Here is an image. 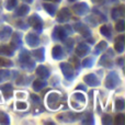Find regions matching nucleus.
Instances as JSON below:
<instances>
[{
	"label": "nucleus",
	"mask_w": 125,
	"mask_h": 125,
	"mask_svg": "<svg viewBox=\"0 0 125 125\" xmlns=\"http://www.w3.org/2000/svg\"><path fill=\"white\" fill-rule=\"evenodd\" d=\"M47 1H53V2H59L61 0H47Z\"/></svg>",
	"instance_id": "42"
},
{
	"label": "nucleus",
	"mask_w": 125,
	"mask_h": 125,
	"mask_svg": "<svg viewBox=\"0 0 125 125\" xmlns=\"http://www.w3.org/2000/svg\"><path fill=\"white\" fill-rule=\"evenodd\" d=\"M61 99L62 97L58 92H51L46 98V102H47V105L50 106V109L55 110L61 104Z\"/></svg>",
	"instance_id": "2"
},
{
	"label": "nucleus",
	"mask_w": 125,
	"mask_h": 125,
	"mask_svg": "<svg viewBox=\"0 0 125 125\" xmlns=\"http://www.w3.org/2000/svg\"><path fill=\"white\" fill-rule=\"evenodd\" d=\"M26 43H28V45L31 46V47H35V46L39 45L40 40L35 34L30 33V34L26 35Z\"/></svg>",
	"instance_id": "6"
},
{
	"label": "nucleus",
	"mask_w": 125,
	"mask_h": 125,
	"mask_svg": "<svg viewBox=\"0 0 125 125\" xmlns=\"http://www.w3.org/2000/svg\"><path fill=\"white\" fill-rule=\"evenodd\" d=\"M36 75L39 76L41 79H46L50 76V70L46 68L45 66H39L36 69Z\"/></svg>",
	"instance_id": "9"
},
{
	"label": "nucleus",
	"mask_w": 125,
	"mask_h": 125,
	"mask_svg": "<svg viewBox=\"0 0 125 125\" xmlns=\"http://www.w3.org/2000/svg\"><path fill=\"white\" fill-rule=\"evenodd\" d=\"M26 97V94H25V92H18L17 93V98H25Z\"/></svg>",
	"instance_id": "39"
},
{
	"label": "nucleus",
	"mask_w": 125,
	"mask_h": 125,
	"mask_svg": "<svg viewBox=\"0 0 125 125\" xmlns=\"http://www.w3.org/2000/svg\"><path fill=\"white\" fill-rule=\"evenodd\" d=\"M73 11L75 13H77L78 15H82L88 11V6L86 3H78L73 7Z\"/></svg>",
	"instance_id": "11"
},
{
	"label": "nucleus",
	"mask_w": 125,
	"mask_h": 125,
	"mask_svg": "<svg viewBox=\"0 0 125 125\" xmlns=\"http://www.w3.org/2000/svg\"><path fill=\"white\" fill-rule=\"evenodd\" d=\"M124 36L123 35H121V36H119L116 39V42H115V51H116L117 53H122L124 50Z\"/></svg>",
	"instance_id": "13"
},
{
	"label": "nucleus",
	"mask_w": 125,
	"mask_h": 125,
	"mask_svg": "<svg viewBox=\"0 0 125 125\" xmlns=\"http://www.w3.org/2000/svg\"><path fill=\"white\" fill-rule=\"evenodd\" d=\"M9 75H10V71L8 70H0V82L4 79H8Z\"/></svg>",
	"instance_id": "29"
},
{
	"label": "nucleus",
	"mask_w": 125,
	"mask_h": 125,
	"mask_svg": "<svg viewBox=\"0 0 125 125\" xmlns=\"http://www.w3.org/2000/svg\"><path fill=\"white\" fill-rule=\"evenodd\" d=\"M102 123L103 124H112V117L110 115L105 114L103 117H102Z\"/></svg>",
	"instance_id": "34"
},
{
	"label": "nucleus",
	"mask_w": 125,
	"mask_h": 125,
	"mask_svg": "<svg viewBox=\"0 0 125 125\" xmlns=\"http://www.w3.org/2000/svg\"><path fill=\"white\" fill-rule=\"evenodd\" d=\"M88 51H89V47L86 45V44H80V45L77 47V50H76V53H77L78 56L82 57L88 53Z\"/></svg>",
	"instance_id": "16"
},
{
	"label": "nucleus",
	"mask_w": 125,
	"mask_h": 125,
	"mask_svg": "<svg viewBox=\"0 0 125 125\" xmlns=\"http://www.w3.org/2000/svg\"><path fill=\"white\" fill-rule=\"evenodd\" d=\"M77 89H81V90H86V87H83V86H78L77 87Z\"/></svg>",
	"instance_id": "40"
},
{
	"label": "nucleus",
	"mask_w": 125,
	"mask_h": 125,
	"mask_svg": "<svg viewBox=\"0 0 125 125\" xmlns=\"http://www.w3.org/2000/svg\"><path fill=\"white\" fill-rule=\"evenodd\" d=\"M0 90L2 91V94L4 95V98L6 99H9V98L11 97V94H12V86H11L10 83H6L3 84V86L0 87Z\"/></svg>",
	"instance_id": "12"
},
{
	"label": "nucleus",
	"mask_w": 125,
	"mask_h": 125,
	"mask_svg": "<svg viewBox=\"0 0 125 125\" xmlns=\"http://www.w3.org/2000/svg\"><path fill=\"white\" fill-rule=\"evenodd\" d=\"M15 108H17L18 110H25V109L28 108V104H26L25 102H17V103H15Z\"/></svg>",
	"instance_id": "33"
},
{
	"label": "nucleus",
	"mask_w": 125,
	"mask_h": 125,
	"mask_svg": "<svg viewBox=\"0 0 125 125\" xmlns=\"http://www.w3.org/2000/svg\"><path fill=\"white\" fill-rule=\"evenodd\" d=\"M33 55L36 57L37 61L42 62L44 59V48H39V50H35L33 52Z\"/></svg>",
	"instance_id": "20"
},
{
	"label": "nucleus",
	"mask_w": 125,
	"mask_h": 125,
	"mask_svg": "<svg viewBox=\"0 0 125 125\" xmlns=\"http://www.w3.org/2000/svg\"><path fill=\"white\" fill-rule=\"evenodd\" d=\"M75 29L77 31H79L80 33H81L82 35H83L84 37H88L89 35H90V32H89V30H88V28L87 26H84L83 24H81V23H77L75 25Z\"/></svg>",
	"instance_id": "14"
},
{
	"label": "nucleus",
	"mask_w": 125,
	"mask_h": 125,
	"mask_svg": "<svg viewBox=\"0 0 125 125\" xmlns=\"http://www.w3.org/2000/svg\"><path fill=\"white\" fill-rule=\"evenodd\" d=\"M117 83H120V79H119V77H117V75L115 73H111L110 75L106 77V80H105L106 88L113 89L117 86Z\"/></svg>",
	"instance_id": "3"
},
{
	"label": "nucleus",
	"mask_w": 125,
	"mask_h": 125,
	"mask_svg": "<svg viewBox=\"0 0 125 125\" xmlns=\"http://www.w3.org/2000/svg\"><path fill=\"white\" fill-rule=\"evenodd\" d=\"M17 6V0H7V7L8 10H12L14 7Z\"/></svg>",
	"instance_id": "30"
},
{
	"label": "nucleus",
	"mask_w": 125,
	"mask_h": 125,
	"mask_svg": "<svg viewBox=\"0 0 125 125\" xmlns=\"http://www.w3.org/2000/svg\"><path fill=\"white\" fill-rule=\"evenodd\" d=\"M115 123L119 125H124L125 124V115L123 114H119L115 119Z\"/></svg>",
	"instance_id": "27"
},
{
	"label": "nucleus",
	"mask_w": 125,
	"mask_h": 125,
	"mask_svg": "<svg viewBox=\"0 0 125 125\" xmlns=\"http://www.w3.org/2000/svg\"><path fill=\"white\" fill-rule=\"evenodd\" d=\"M69 1H75V0H69Z\"/></svg>",
	"instance_id": "45"
},
{
	"label": "nucleus",
	"mask_w": 125,
	"mask_h": 125,
	"mask_svg": "<svg viewBox=\"0 0 125 125\" xmlns=\"http://www.w3.org/2000/svg\"><path fill=\"white\" fill-rule=\"evenodd\" d=\"M106 46H108V44H106V42L102 41L99 43V45H97V47H95V53H100L101 51L103 50H106Z\"/></svg>",
	"instance_id": "22"
},
{
	"label": "nucleus",
	"mask_w": 125,
	"mask_h": 125,
	"mask_svg": "<svg viewBox=\"0 0 125 125\" xmlns=\"http://www.w3.org/2000/svg\"><path fill=\"white\" fill-rule=\"evenodd\" d=\"M23 1H25V2H30V3H31V2H32L33 0H23Z\"/></svg>",
	"instance_id": "43"
},
{
	"label": "nucleus",
	"mask_w": 125,
	"mask_h": 125,
	"mask_svg": "<svg viewBox=\"0 0 125 125\" xmlns=\"http://www.w3.org/2000/svg\"><path fill=\"white\" fill-rule=\"evenodd\" d=\"M11 65H12V62L11 61L0 57V67H8V66H11Z\"/></svg>",
	"instance_id": "26"
},
{
	"label": "nucleus",
	"mask_w": 125,
	"mask_h": 125,
	"mask_svg": "<svg viewBox=\"0 0 125 125\" xmlns=\"http://www.w3.org/2000/svg\"><path fill=\"white\" fill-rule=\"evenodd\" d=\"M13 54V51L10 46L7 45H0V55H7V56H11Z\"/></svg>",
	"instance_id": "17"
},
{
	"label": "nucleus",
	"mask_w": 125,
	"mask_h": 125,
	"mask_svg": "<svg viewBox=\"0 0 125 125\" xmlns=\"http://www.w3.org/2000/svg\"><path fill=\"white\" fill-rule=\"evenodd\" d=\"M45 86H46V82L44 81L43 79L35 80V81L33 82V88H34V90H35V91H40L41 89H43Z\"/></svg>",
	"instance_id": "18"
},
{
	"label": "nucleus",
	"mask_w": 125,
	"mask_h": 125,
	"mask_svg": "<svg viewBox=\"0 0 125 125\" xmlns=\"http://www.w3.org/2000/svg\"><path fill=\"white\" fill-rule=\"evenodd\" d=\"M53 57H54L55 59H59L62 58V56L64 55V51H62V48L61 47V46H54V48H53Z\"/></svg>",
	"instance_id": "15"
},
{
	"label": "nucleus",
	"mask_w": 125,
	"mask_h": 125,
	"mask_svg": "<svg viewBox=\"0 0 125 125\" xmlns=\"http://www.w3.org/2000/svg\"><path fill=\"white\" fill-rule=\"evenodd\" d=\"M93 65V58H87L82 62V66L83 67H90Z\"/></svg>",
	"instance_id": "35"
},
{
	"label": "nucleus",
	"mask_w": 125,
	"mask_h": 125,
	"mask_svg": "<svg viewBox=\"0 0 125 125\" xmlns=\"http://www.w3.org/2000/svg\"><path fill=\"white\" fill-rule=\"evenodd\" d=\"M84 82L88 84H90V86H98L99 84V79L97 78V76L93 75V73H91V75H87L86 77L83 78Z\"/></svg>",
	"instance_id": "10"
},
{
	"label": "nucleus",
	"mask_w": 125,
	"mask_h": 125,
	"mask_svg": "<svg viewBox=\"0 0 125 125\" xmlns=\"http://www.w3.org/2000/svg\"><path fill=\"white\" fill-rule=\"evenodd\" d=\"M70 62H71V64H73V66L75 67H78L80 65V62H79V59H78L77 57H73V58L70 59Z\"/></svg>",
	"instance_id": "37"
},
{
	"label": "nucleus",
	"mask_w": 125,
	"mask_h": 125,
	"mask_svg": "<svg viewBox=\"0 0 125 125\" xmlns=\"http://www.w3.org/2000/svg\"><path fill=\"white\" fill-rule=\"evenodd\" d=\"M11 33H12L11 28H9V26H4V28L0 31V37H2V39H7V37H9L11 35Z\"/></svg>",
	"instance_id": "19"
},
{
	"label": "nucleus",
	"mask_w": 125,
	"mask_h": 125,
	"mask_svg": "<svg viewBox=\"0 0 125 125\" xmlns=\"http://www.w3.org/2000/svg\"><path fill=\"white\" fill-rule=\"evenodd\" d=\"M9 116L6 114V113H3V112H0V123H2V124H9Z\"/></svg>",
	"instance_id": "23"
},
{
	"label": "nucleus",
	"mask_w": 125,
	"mask_h": 125,
	"mask_svg": "<svg viewBox=\"0 0 125 125\" xmlns=\"http://www.w3.org/2000/svg\"><path fill=\"white\" fill-rule=\"evenodd\" d=\"M70 105L75 110H81L86 105V97H84L83 93H73L70 98Z\"/></svg>",
	"instance_id": "1"
},
{
	"label": "nucleus",
	"mask_w": 125,
	"mask_h": 125,
	"mask_svg": "<svg viewBox=\"0 0 125 125\" xmlns=\"http://www.w3.org/2000/svg\"><path fill=\"white\" fill-rule=\"evenodd\" d=\"M53 37L57 40H61V41H65L66 39V32H65V29L62 28V26H58L54 30V34H53Z\"/></svg>",
	"instance_id": "7"
},
{
	"label": "nucleus",
	"mask_w": 125,
	"mask_h": 125,
	"mask_svg": "<svg viewBox=\"0 0 125 125\" xmlns=\"http://www.w3.org/2000/svg\"><path fill=\"white\" fill-rule=\"evenodd\" d=\"M61 67H62V73H64L65 77H66L67 79L73 78V67H71L68 62H62V64H61Z\"/></svg>",
	"instance_id": "5"
},
{
	"label": "nucleus",
	"mask_w": 125,
	"mask_h": 125,
	"mask_svg": "<svg viewBox=\"0 0 125 125\" xmlns=\"http://www.w3.org/2000/svg\"><path fill=\"white\" fill-rule=\"evenodd\" d=\"M115 108H116V110L119 111H122L124 109V100L123 99H117L116 101H115Z\"/></svg>",
	"instance_id": "24"
},
{
	"label": "nucleus",
	"mask_w": 125,
	"mask_h": 125,
	"mask_svg": "<svg viewBox=\"0 0 125 125\" xmlns=\"http://www.w3.org/2000/svg\"><path fill=\"white\" fill-rule=\"evenodd\" d=\"M119 62V64H123V58H120V59H119V62Z\"/></svg>",
	"instance_id": "41"
},
{
	"label": "nucleus",
	"mask_w": 125,
	"mask_h": 125,
	"mask_svg": "<svg viewBox=\"0 0 125 125\" xmlns=\"http://www.w3.org/2000/svg\"><path fill=\"white\" fill-rule=\"evenodd\" d=\"M92 1H93V2H99L100 0H92ZM100 2H101V1H100Z\"/></svg>",
	"instance_id": "44"
},
{
	"label": "nucleus",
	"mask_w": 125,
	"mask_h": 125,
	"mask_svg": "<svg viewBox=\"0 0 125 125\" xmlns=\"http://www.w3.org/2000/svg\"><path fill=\"white\" fill-rule=\"evenodd\" d=\"M115 29H116V31H119V32H123L125 29V23L123 20H120V21L117 22L116 25H115Z\"/></svg>",
	"instance_id": "25"
},
{
	"label": "nucleus",
	"mask_w": 125,
	"mask_h": 125,
	"mask_svg": "<svg viewBox=\"0 0 125 125\" xmlns=\"http://www.w3.org/2000/svg\"><path fill=\"white\" fill-rule=\"evenodd\" d=\"M44 8H45V10L47 11L51 15H54L55 14V10H56V6H55V4L45 3V4H44Z\"/></svg>",
	"instance_id": "21"
},
{
	"label": "nucleus",
	"mask_w": 125,
	"mask_h": 125,
	"mask_svg": "<svg viewBox=\"0 0 125 125\" xmlns=\"http://www.w3.org/2000/svg\"><path fill=\"white\" fill-rule=\"evenodd\" d=\"M82 123H83V124H88V123H91V124H92V123H93V117H92V115H91L90 113H88V114L86 115V117L83 119Z\"/></svg>",
	"instance_id": "32"
},
{
	"label": "nucleus",
	"mask_w": 125,
	"mask_h": 125,
	"mask_svg": "<svg viewBox=\"0 0 125 125\" xmlns=\"http://www.w3.org/2000/svg\"><path fill=\"white\" fill-rule=\"evenodd\" d=\"M112 13H113V14H112V18L115 20L120 14H121V13H120V8H119V9H113ZM121 15H122V14H121Z\"/></svg>",
	"instance_id": "36"
},
{
	"label": "nucleus",
	"mask_w": 125,
	"mask_h": 125,
	"mask_svg": "<svg viewBox=\"0 0 125 125\" xmlns=\"http://www.w3.org/2000/svg\"><path fill=\"white\" fill-rule=\"evenodd\" d=\"M29 23H30V25H32L37 32H41L42 31L43 23H42V20H41L40 17H37V15H33V17H31L30 19H29Z\"/></svg>",
	"instance_id": "4"
},
{
	"label": "nucleus",
	"mask_w": 125,
	"mask_h": 125,
	"mask_svg": "<svg viewBox=\"0 0 125 125\" xmlns=\"http://www.w3.org/2000/svg\"><path fill=\"white\" fill-rule=\"evenodd\" d=\"M31 99H32L33 102H35V103H40V102H41L40 97H37L36 94H31Z\"/></svg>",
	"instance_id": "38"
},
{
	"label": "nucleus",
	"mask_w": 125,
	"mask_h": 125,
	"mask_svg": "<svg viewBox=\"0 0 125 125\" xmlns=\"http://www.w3.org/2000/svg\"><path fill=\"white\" fill-rule=\"evenodd\" d=\"M100 31H101V33L104 35V36H109V37L111 36V32H110V30H109V28H108V26H106V25L101 26V29H100Z\"/></svg>",
	"instance_id": "31"
},
{
	"label": "nucleus",
	"mask_w": 125,
	"mask_h": 125,
	"mask_svg": "<svg viewBox=\"0 0 125 125\" xmlns=\"http://www.w3.org/2000/svg\"><path fill=\"white\" fill-rule=\"evenodd\" d=\"M69 19H70V12H69V10L67 8L62 9L58 17H57L58 22H67Z\"/></svg>",
	"instance_id": "8"
},
{
	"label": "nucleus",
	"mask_w": 125,
	"mask_h": 125,
	"mask_svg": "<svg viewBox=\"0 0 125 125\" xmlns=\"http://www.w3.org/2000/svg\"><path fill=\"white\" fill-rule=\"evenodd\" d=\"M29 12V7L28 6H21L20 9L18 10V14L19 15H25Z\"/></svg>",
	"instance_id": "28"
}]
</instances>
